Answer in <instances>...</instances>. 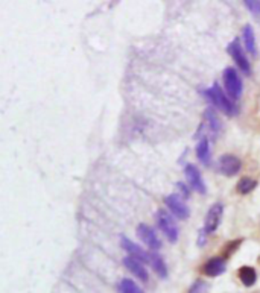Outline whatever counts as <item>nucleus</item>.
<instances>
[{"label": "nucleus", "instance_id": "nucleus-4", "mask_svg": "<svg viewBox=\"0 0 260 293\" xmlns=\"http://www.w3.org/2000/svg\"><path fill=\"white\" fill-rule=\"evenodd\" d=\"M228 53H230V57L234 60V63L237 64V67L245 73V75H250L251 73V65H250V61L247 58V55L244 52V49H242L239 40H233L228 47H227Z\"/></svg>", "mask_w": 260, "mask_h": 293}, {"label": "nucleus", "instance_id": "nucleus-3", "mask_svg": "<svg viewBox=\"0 0 260 293\" xmlns=\"http://www.w3.org/2000/svg\"><path fill=\"white\" fill-rule=\"evenodd\" d=\"M155 219H157V225L163 231V234L167 237V240L170 243H175L178 240V227L173 222L170 214L166 210H159L157 214H155Z\"/></svg>", "mask_w": 260, "mask_h": 293}, {"label": "nucleus", "instance_id": "nucleus-23", "mask_svg": "<svg viewBox=\"0 0 260 293\" xmlns=\"http://www.w3.org/2000/svg\"><path fill=\"white\" fill-rule=\"evenodd\" d=\"M177 187H178V190H180V193L184 196V197H189V195H190V192L187 190V187L183 184V182H178V184H177Z\"/></svg>", "mask_w": 260, "mask_h": 293}, {"label": "nucleus", "instance_id": "nucleus-19", "mask_svg": "<svg viewBox=\"0 0 260 293\" xmlns=\"http://www.w3.org/2000/svg\"><path fill=\"white\" fill-rule=\"evenodd\" d=\"M119 290H120V293H145L140 287H138L130 278H124L122 281L119 283Z\"/></svg>", "mask_w": 260, "mask_h": 293}, {"label": "nucleus", "instance_id": "nucleus-7", "mask_svg": "<svg viewBox=\"0 0 260 293\" xmlns=\"http://www.w3.org/2000/svg\"><path fill=\"white\" fill-rule=\"evenodd\" d=\"M184 173H186L187 182H189V186L192 187V190H195L199 195H204L207 192L204 179H202V176H201V173H199V170L195 164H187V166L184 167Z\"/></svg>", "mask_w": 260, "mask_h": 293}, {"label": "nucleus", "instance_id": "nucleus-11", "mask_svg": "<svg viewBox=\"0 0 260 293\" xmlns=\"http://www.w3.org/2000/svg\"><path fill=\"white\" fill-rule=\"evenodd\" d=\"M124 264H125V267H127L131 273H134V277L138 278L140 281L146 283V281L149 280L148 270H146V267L143 266L142 261H138V260H135L134 257H130V255H128V257L124 259Z\"/></svg>", "mask_w": 260, "mask_h": 293}, {"label": "nucleus", "instance_id": "nucleus-17", "mask_svg": "<svg viewBox=\"0 0 260 293\" xmlns=\"http://www.w3.org/2000/svg\"><path fill=\"white\" fill-rule=\"evenodd\" d=\"M205 119H207V125H209L210 131H212L213 134H219L222 125H221V120H219V117H218V114L215 113L213 108H207V109H205Z\"/></svg>", "mask_w": 260, "mask_h": 293}, {"label": "nucleus", "instance_id": "nucleus-8", "mask_svg": "<svg viewBox=\"0 0 260 293\" xmlns=\"http://www.w3.org/2000/svg\"><path fill=\"white\" fill-rule=\"evenodd\" d=\"M164 204H166V207L170 210V213H173L178 219H183V221L189 219L190 210H189V207L183 202V199L180 197V195H169V196H166V197H164Z\"/></svg>", "mask_w": 260, "mask_h": 293}, {"label": "nucleus", "instance_id": "nucleus-5", "mask_svg": "<svg viewBox=\"0 0 260 293\" xmlns=\"http://www.w3.org/2000/svg\"><path fill=\"white\" fill-rule=\"evenodd\" d=\"M222 213H224V205L216 202L213 204L209 211L205 214V219H204V231L207 234H212L218 229V227L221 225V221H222Z\"/></svg>", "mask_w": 260, "mask_h": 293}, {"label": "nucleus", "instance_id": "nucleus-12", "mask_svg": "<svg viewBox=\"0 0 260 293\" xmlns=\"http://www.w3.org/2000/svg\"><path fill=\"white\" fill-rule=\"evenodd\" d=\"M227 269V261L224 257H213L207 261L202 267V272L207 277H219Z\"/></svg>", "mask_w": 260, "mask_h": 293}, {"label": "nucleus", "instance_id": "nucleus-18", "mask_svg": "<svg viewBox=\"0 0 260 293\" xmlns=\"http://www.w3.org/2000/svg\"><path fill=\"white\" fill-rule=\"evenodd\" d=\"M257 187V181H254V179H251V178H242L239 182H237V192L240 193V195H248V193H251L254 189Z\"/></svg>", "mask_w": 260, "mask_h": 293}, {"label": "nucleus", "instance_id": "nucleus-2", "mask_svg": "<svg viewBox=\"0 0 260 293\" xmlns=\"http://www.w3.org/2000/svg\"><path fill=\"white\" fill-rule=\"evenodd\" d=\"M224 85H225V90H227V95L230 99L233 100H237L242 95V79L239 76V73L234 67H227L224 70Z\"/></svg>", "mask_w": 260, "mask_h": 293}, {"label": "nucleus", "instance_id": "nucleus-20", "mask_svg": "<svg viewBox=\"0 0 260 293\" xmlns=\"http://www.w3.org/2000/svg\"><path fill=\"white\" fill-rule=\"evenodd\" d=\"M207 290H209V284L199 280V281H196L192 287H190L189 293H207Z\"/></svg>", "mask_w": 260, "mask_h": 293}, {"label": "nucleus", "instance_id": "nucleus-1", "mask_svg": "<svg viewBox=\"0 0 260 293\" xmlns=\"http://www.w3.org/2000/svg\"><path fill=\"white\" fill-rule=\"evenodd\" d=\"M204 96L209 99L219 111L225 113L227 116H234L237 114V106L234 103V100H231L227 95L224 93V90L218 85V84H213V87L207 88L204 91Z\"/></svg>", "mask_w": 260, "mask_h": 293}, {"label": "nucleus", "instance_id": "nucleus-15", "mask_svg": "<svg viewBox=\"0 0 260 293\" xmlns=\"http://www.w3.org/2000/svg\"><path fill=\"white\" fill-rule=\"evenodd\" d=\"M152 269L155 270V273L160 277V278H166L167 277V266L164 263V260L160 257L159 254H155V252H151V263Z\"/></svg>", "mask_w": 260, "mask_h": 293}, {"label": "nucleus", "instance_id": "nucleus-14", "mask_svg": "<svg viewBox=\"0 0 260 293\" xmlns=\"http://www.w3.org/2000/svg\"><path fill=\"white\" fill-rule=\"evenodd\" d=\"M239 280L242 281V284H244V286L251 287V286L256 284L257 273H256V270L251 266H242L239 269Z\"/></svg>", "mask_w": 260, "mask_h": 293}, {"label": "nucleus", "instance_id": "nucleus-24", "mask_svg": "<svg viewBox=\"0 0 260 293\" xmlns=\"http://www.w3.org/2000/svg\"><path fill=\"white\" fill-rule=\"evenodd\" d=\"M205 235H207V232H205L204 229H201V231H199V242H198V243H199V246H202V245L205 243V242H204Z\"/></svg>", "mask_w": 260, "mask_h": 293}, {"label": "nucleus", "instance_id": "nucleus-13", "mask_svg": "<svg viewBox=\"0 0 260 293\" xmlns=\"http://www.w3.org/2000/svg\"><path fill=\"white\" fill-rule=\"evenodd\" d=\"M196 157L199 161L205 166H209L212 161V154H210V141L207 137H201L198 144H196Z\"/></svg>", "mask_w": 260, "mask_h": 293}, {"label": "nucleus", "instance_id": "nucleus-10", "mask_svg": "<svg viewBox=\"0 0 260 293\" xmlns=\"http://www.w3.org/2000/svg\"><path fill=\"white\" fill-rule=\"evenodd\" d=\"M120 245H122V248L130 254V257H134L135 260L142 261V263H151V252L143 251L138 245L131 242L128 237H125V235L120 237Z\"/></svg>", "mask_w": 260, "mask_h": 293}, {"label": "nucleus", "instance_id": "nucleus-21", "mask_svg": "<svg viewBox=\"0 0 260 293\" xmlns=\"http://www.w3.org/2000/svg\"><path fill=\"white\" fill-rule=\"evenodd\" d=\"M244 3L254 14V17L260 18V2H254V0H245Z\"/></svg>", "mask_w": 260, "mask_h": 293}, {"label": "nucleus", "instance_id": "nucleus-22", "mask_svg": "<svg viewBox=\"0 0 260 293\" xmlns=\"http://www.w3.org/2000/svg\"><path fill=\"white\" fill-rule=\"evenodd\" d=\"M240 243H242V240H236V242H233V243H228V245H227V251H225V254H227V255L233 254V252L236 251V248H237Z\"/></svg>", "mask_w": 260, "mask_h": 293}, {"label": "nucleus", "instance_id": "nucleus-9", "mask_svg": "<svg viewBox=\"0 0 260 293\" xmlns=\"http://www.w3.org/2000/svg\"><path fill=\"white\" fill-rule=\"evenodd\" d=\"M137 235H138V239H140L149 249L155 251V249H160L162 248V242L160 239L157 237V234H155V231L146 225V224H140L137 227Z\"/></svg>", "mask_w": 260, "mask_h": 293}, {"label": "nucleus", "instance_id": "nucleus-6", "mask_svg": "<svg viewBox=\"0 0 260 293\" xmlns=\"http://www.w3.org/2000/svg\"><path fill=\"white\" fill-rule=\"evenodd\" d=\"M218 169L222 175L225 176H234L236 173L240 172L242 169V161L230 154H225L219 158V164H218Z\"/></svg>", "mask_w": 260, "mask_h": 293}, {"label": "nucleus", "instance_id": "nucleus-16", "mask_svg": "<svg viewBox=\"0 0 260 293\" xmlns=\"http://www.w3.org/2000/svg\"><path fill=\"white\" fill-rule=\"evenodd\" d=\"M242 36H244V44H245V49L251 53V55H256L257 53V47H256V35H254V31L250 25H247L242 31Z\"/></svg>", "mask_w": 260, "mask_h": 293}]
</instances>
